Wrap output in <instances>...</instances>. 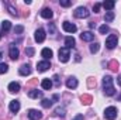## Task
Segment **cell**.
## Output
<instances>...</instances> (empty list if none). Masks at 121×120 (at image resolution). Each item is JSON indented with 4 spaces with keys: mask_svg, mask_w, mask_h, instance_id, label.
I'll use <instances>...</instances> for the list:
<instances>
[{
    "mask_svg": "<svg viewBox=\"0 0 121 120\" xmlns=\"http://www.w3.org/2000/svg\"><path fill=\"white\" fill-rule=\"evenodd\" d=\"M103 90H104V95L106 96H113L116 93V88H114V83H113V78L110 75H106L103 78Z\"/></svg>",
    "mask_w": 121,
    "mask_h": 120,
    "instance_id": "cell-1",
    "label": "cell"
},
{
    "mask_svg": "<svg viewBox=\"0 0 121 120\" xmlns=\"http://www.w3.org/2000/svg\"><path fill=\"white\" fill-rule=\"evenodd\" d=\"M117 115H118V110H117V107H114V106H110V107H107V109L104 110V117L107 120H114L117 117Z\"/></svg>",
    "mask_w": 121,
    "mask_h": 120,
    "instance_id": "cell-2",
    "label": "cell"
},
{
    "mask_svg": "<svg viewBox=\"0 0 121 120\" xmlns=\"http://www.w3.org/2000/svg\"><path fill=\"white\" fill-rule=\"evenodd\" d=\"M89 14H90V11H89L86 7H83V6L78 7V9L75 10V13H73V16H75L76 18H86V17H89Z\"/></svg>",
    "mask_w": 121,
    "mask_h": 120,
    "instance_id": "cell-3",
    "label": "cell"
},
{
    "mask_svg": "<svg viewBox=\"0 0 121 120\" xmlns=\"http://www.w3.org/2000/svg\"><path fill=\"white\" fill-rule=\"evenodd\" d=\"M58 58H59V61L62 62V64H66L68 61H69V58H70V52H69V50L66 48V47H62L59 50V52H58Z\"/></svg>",
    "mask_w": 121,
    "mask_h": 120,
    "instance_id": "cell-4",
    "label": "cell"
},
{
    "mask_svg": "<svg viewBox=\"0 0 121 120\" xmlns=\"http://www.w3.org/2000/svg\"><path fill=\"white\" fill-rule=\"evenodd\" d=\"M117 42H118V37L114 35V34H111V35H108L107 40H106V47H107L108 50H113V48L117 47Z\"/></svg>",
    "mask_w": 121,
    "mask_h": 120,
    "instance_id": "cell-5",
    "label": "cell"
},
{
    "mask_svg": "<svg viewBox=\"0 0 121 120\" xmlns=\"http://www.w3.org/2000/svg\"><path fill=\"white\" fill-rule=\"evenodd\" d=\"M9 55H10V58L13 61L18 60V55H20V51H18V48L16 47V44L13 42V44H10V52H9Z\"/></svg>",
    "mask_w": 121,
    "mask_h": 120,
    "instance_id": "cell-6",
    "label": "cell"
},
{
    "mask_svg": "<svg viewBox=\"0 0 121 120\" xmlns=\"http://www.w3.org/2000/svg\"><path fill=\"white\" fill-rule=\"evenodd\" d=\"M62 28L66 31V32H76V30H78V27L73 24V23H69V21H63V24H62Z\"/></svg>",
    "mask_w": 121,
    "mask_h": 120,
    "instance_id": "cell-7",
    "label": "cell"
},
{
    "mask_svg": "<svg viewBox=\"0 0 121 120\" xmlns=\"http://www.w3.org/2000/svg\"><path fill=\"white\" fill-rule=\"evenodd\" d=\"M27 115H28V119L30 120H39L42 117V113L39 110H35V109H30Z\"/></svg>",
    "mask_w": 121,
    "mask_h": 120,
    "instance_id": "cell-8",
    "label": "cell"
},
{
    "mask_svg": "<svg viewBox=\"0 0 121 120\" xmlns=\"http://www.w3.org/2000/svg\"><path fill=\"white\" fill-rule=\"evenodd\" d=\"M49 68H51L49 61H41V62L37 64V71H38V72H45V71L49 69Z\"/></svg>",
    "mask_w": 121,
    "mask_h": 120,
    "instance_id": "cell-9",
    "label": "cell"
},
{
    "mask_svg": "<svg viewBox=\"0 0 121 120\" xmlns=\"http://www.w3.org/2000/svg\"><path fill=\"white\" fill-rule=\"evenodd\" d=\"M34 38H35L37 42H44V40H45V31L42 30V28H38V30L35 31Z\"/></svg>",
    "mask_w": 121,
    "mask_h": 120,
    "instance_id": "cell-10",
    "label": "cell"
},
{
    "mask_svg": "<svg viewBox=\"0 0 121 120\" xmlns=\"http://www.w3.org/2000/svg\"><path fill=\"white\" fill-rule=\"evenodd\" d=\"M18 74H20V75H23V76L30 75V74H31V66L28 65V64L21 65V66H20V69H18Z\"/></svg>",
    "mask_w": 121,
    "mask_h": 120,
    "instance_id": "cell-11",
    "label": "cell"
},
{
    "mask_svg": "<svg viewBox=\"0 0 121 120\" xmlns=\"http://www.w3.org/2000/svg\"><path fill=\"white\" fill-rule=\"evenodd\" d=\"M80 38H82V41H86V42H90L94 40V34L90 32V31H85V32H82L80 34Z\"/></svg>",
    "mask_w": 121,
    "mask_h": 120,
    "instance_id": "cell-12",
    "label": "cell"
},
{
    "mask_svg": "<svg viewBox=\"0 0 121 120\" xmlns=\"http://www.w3.org/2000/svg\"><path fill=\"white\" fill-rule=\"evenodd\" d=\"M66 86H68V89H75V88H78V79H76L75 76L68 78V81H66Z\"/></svg>",
    "mask_w": 121,
    "mask_h": 120,
    "instance_id": "cell-13",
    "label": "cell"
},
{
    "mask_svg": "<svg viewBox=\"0 0 121 120\" xmlns=\"http://www.w3.org/2000/svg\"><path fill=\"white\" fill-rule=\"evenodd\" d=\"M41 86H42V89L49 90L52 88V81H51L49 78H44V79L41 81Z\"/></svg>",
    "mask_w": 121,
    "mask_h": 120,
    "instance_id": "cell-14",
    "label": "cell"
},
{
    "mask_svg": "<svg viewBox=\"0 0 121 120\" xmlns=\"http://www.w3.org/2000/svg\"><path fill=\"white\" fill-rule=\"evenodd\" d=\"M52 16H54V13H52V10H51V9H48V7L42 9V11H41V17H44V18L49 20V18H52Z\"/></svg>",
    "mask_w": 121,
    "mask_h": 120,
    "instance_id": "cell-15",
    "label": "cell"
},
{
    "mask_svg": "<svg viewBox=\"0 0 121 120\" xmlns=\"http://www.w3.org/2000/svg\"><path fill=\"white\" fill-rule=\"evenodd\" d=\"M20 110V102L18 100H11L10 102V112L11 113H17Z\"/></svg>",
    "mask_w": 121,
    "mask_h": 120,
    "instance_id": "cell-16",
    "label": "cell"
},
{
    "mask_svg": "<svg viewBox=\"0 0 121 120\" xmlns=\"http://www.w3.org/2000/svg\"><path fill=\"white\" fill-rule=\"evenodd\" d=\"M75 44H76V41H75V38H73V37H66V38H65V45H66V48H68V50L75 48Z\"/></svg>",
    "mask_w": 121,
    "mask_h": 120,
    "instance_id": "cell-17",
    "label": "cell"
},
{
    "mask_svg": "<svg viewBox=\"0 0 121 120\" xmlns=\"http://www.w3.org/2000/svg\"><path fill=\"white\" fill-rule=\"evenodd\" d=\"M41 55L45 58V61L47 60H51L52 58V55H54V52H52V50H49V48H44L42 51H41Z\"/></svg>",
    "mask_w": 121,
    "mask_h": 120,
    "instance_id": "cell-18",
    "label": "cell"
},
{
    "mask_svg": "<svg viewBox=\"0 0 121 120\" xmlns=\"http://www.w3.org/2000/svg\"><path fill=\"white\" fill-rule=\"evenodd\" d=\"M28 96H30L31 99H38V97H42V92L38 89H32L28 92Z\"/></svg>",
    "mask_w": 121,
    "mask_h": 120,
    "instance_id": "cell-19",
    "label": "cell"
},
{
    "mask_svg": "<svg viewBox=\"0 0 121 120\" xmlns=\"http://www.w3.org/2000/svg\"><path fill=\"white\" fill-rule=\"evenodd\" d=\"M9 90H10L11 93L20 92V83H18V82H11V83L9 85Z\"/></svg>",
    "mask_w": 121,
    "mask_h": 120,
    "instance_id": "cell-20",
    "label": "cell"
},
{
    "mask_svg": "<svg viewBox=\"0 0 121 120\" xmlns=\"http://www.w3.org/2000/svg\"><path fill=\"white\" fill-rule=\"evenodd\" d=\"M106 10H108V11H111L113 9H114V6H116V1H111V0H107V1H104L103 4H101Z\"/></svg>",
    "mask_w": 121,
    "mask_h": 120,
    "instance_id": "cell-21",
    "label": "cell"
},
{
    "mask_svg": "<svg viewBox=\"0 0 121 120\" xmlns=\"http://www.w3.org/2000/svg\"><path fill=\"white\" fill-rule=\"evenodd\" d=\"M80 100H82V103H83V105H90L91 102H93V97H91L90 95H82Z\"/></svg>",
    "mask_w": 121,
    "mask_h": 120,
    "instance_id": "cell-22",
    "label": "cell"
},
{
    "mask_svg": "<svg viewBox=\"0 0 121 120\" xmlns=\"http://www.w3.org/2000/svg\"><path fill=\"white\" fill-rule=\"evenodd\" d=\"M10 28H11V21H9V20H4V21L1 23V30H3V32H7Z\"/></svg>",
    "mask_w": 121,
    "mask_h": 120,
    "instance_id": "cell-23",
    "label": "cell"
},
{
    "mask_svg": "<svg viewBox=\"0 0 121 120\" xmlns=\"http://www.w3.org/2000/svg\"><path fill=\"white\" fill-rule=\"evenodd\" d=\"M114 17H116L114 11H107V13H106V16H104V20H106V23H110V21H113V20H114Z\"/></svg>",
    "mask_w": 121,
    "mask_h": 120,
    "instance_id": "cell-24",
    "label": "cell"
},
{
    "mask_svg": "<svg viewBox=\"0 0 121 120\" xmlns=\"http://www.w3.org/2000/svg\"><path fill=\"white\" fill-rule=\"evenodd\" d=\"M41 105H42V107H45V109H49V107L52 106V100H51V99H42Z\"/></svg>",
    "mask_w": 121,
    "mask_h": 120,
    "instance_id": "cell-25",
    "label": "cell"
},
{
    "mask_svg": "<svg viewBox=\"0 0 121 120\" xmlns=\"http://www.w3.org/2000/svg\"><path fill=\"white\" fill-rule=\"evenodd\" d=\"M99 50H100V44H99V42H93L90 45V52L91 54H96Z\"/></svg>",
    "mask_w": 121,
    "mask_h": 120,
    "instance_id": "cell-26",
    "label": "cell"
},
{
    "mask_svg": "<svg viewBox=\"0 0 121 120\" xmlns=\"http://www.w3.org/2000/svg\"><path fill=\"white\" fill-rule=\"evenodd\" d=\"M108 66H110V69H111V71H117V68H118V62H117L116 60L110 61V64H108Z\"/></svg>",
    "mask_w": 121,
    "mask_h": 120,
    "instance_id": "cell-27",
    "label": "cell"
},
{
    "mask_svg": "<svg viewBox=\"0 0 121 120\" xmlns=\"http://www.w3.org/2000/svg\"><path fill=\"white\" fill-rule=\"evenodd\" d=\"M54 115H56V116H60V117H63L65 116V109L63 107H56L55 109V113Z\"/></svg>",
    "mask_w": 121,
    "mask_h": 120,
    "instance_id": "cell-28",
    "label": "cell"
},
{
    "mask_svg": "<svg viewBox=\"0 0 121 120\" xmlns=\"http://www.w3.org/2000/svg\"><path fill=\"white\" fill-rule=\"evenodd\" d=\"M7 71H9V65H7V64L0 62V75H1V74H6Z\"/></svg>",
    "mask_w": 121,
    "mask_h": 120,
    "instance_id": "cell-29",
    "label": "cell"
},
{
    "mask_svg": "<svg viewBox=\"0 0 121 120\" xmlns=\"http://www.w3.org/2000/svg\"><path fill=\"white\" fill-rule=\"evenodd\" d=\"M108 31H110V28H108L107 24H103V26L99 28V32H100V34H106V32H108Z\"/></svg>",
    "mask_w": 121,
    "mask_h": 120,
    "instance_id": "cell-30",
    "label": "cell"
},
{
    "mask_svg": "<svg viewBox=\"0 0 121 120\" xmlns=\"http://www.w3.org/2000/svg\"><path fill=\"white\" fill-rule=\"evenodd\" d=\"M59 4L62 6V7H69V6L72 4V1H70V0H60Z\"/></svg>",
    "mask_w": 121,
    "mask_h": 120,
    "instance_id": "cell-31",
    "label": "cell"
},
{
    "mask_svg": "<svg viewBox=\"0 0 121 120\" xmlns=\"http://www.w3.org/2000/svg\"><path fill=\"white\" fill-rule=\"evenodd\" d=\"M48 30H49L51 34H56V31H55V24H54V23H49V24H48Z\"/></svg>",
    "mask_w": 121,
    "mask_h": 120,
    "instance_id": "cell-32",
    "label": "cell"
},
{
    "mask_svg": "<svg viewBox=\"0 0 121 120\" xmlns=\"http://www.w3.org/2000/svg\"><path fill=\"white\" fill-rule=\"evenodd\" d=\"M26 54H27L28 57H32V55L35 54V51H34V48H31V47H28V48H26Z\"/></svg>",
    "mask_w": 121,
    "mask_h": 120,
    "instance_id": "cell-33",
    "label": "cell"
},
{
    "mask_svg": "<svg viewBox=\"0 0 121 120\" xmlns=\"http://www.w3.org/2000/svg\"><path fill=\"white\" fill-rule=\"evenodd\" d=\"M23 31H24V27L23 26H16V28H14V32L16 34H21Z\"/></svg>",
    "mask_w": 121,
    "mask_h": 120,
    "instance_id": "cell-34",
    "label": "cell"
},
{
    "mask_svg": "<svg viewBox=\"0 0 121 120\" xmlns=\"http://www.w3.org/2000/svg\"><path fill=\"white\" fill-rule=\"evenodd\" d=\"M100 7H101L100 3H94V6H93V11H94V13H99V11H100Z\"/></svg>",
    "mask_w": 121,
    "mask_h": 120,
    "instance_id": "cell-35",
    "label": "cell"
},
{
    "mask_svg": "<svg viewBox=\"0 0 121 120\" xmlns=\"http://www.w3.org/2000/svg\"><path fill=\"white\" fill-rule=\"evenodd\" d=\"M7 7H9V11H10V14H13V16H17V11H16V9H14L13 6L7 4Z\"/></svg>",
    "mask_w": 121,
    "mask_h": 120,
    "instance_id": "cell-36",
    "label": "cell"
},
{
    "mask_svg": "<svg viewBox=\"0 0 121 120\" xmlns=\"http://www.w3.org/2000/svg\"><path fill=\"white\" fill-rule=\"evenodd\" d=\"M54 81H55L56 86H59V78H58V75H54Z\"/></svg>",
    "mask_w": 121,
    "mask_h": 120,
    "instance_id": "cell-37",
    "label": "cell"
},
{
    "mask_svg": "<svg viewBox=\"0 0 121 120\" xmlns=\"http://www.w3.org/2000/svg\"><path fill=\"white\" fill-rule=\"evenodd\" d=\"M89 86H90V88H91V86H96V81L93 82V79L90 78V79H89Z\"/></svg>",
    "mask_w": 121,
    "mask_h": 120,
    "instance_id": "cell-38",
    "label": "cell"
},
{
    "mask_svg": "<svg viewBox=\"0 0 121 120\" xmlns=\"http://www.w3.org/2000/svg\"><path fill=\"white\" fill-rule=\"evenodd\" d=\"M73 120H83V116H82V115H79L78 117H75Z\"/></svg>",
    "mask_w": 121,
    "mask_h": 120,
    "instance_id": "cell-39",
    "label": "cell"
},
{
    "mask_svg": "<svg viewBox=\"0 0 121 120\" xmlns=\"http://www.w3.org/2000/svg\"><path fill=\"white\" fill-rule=\"evenodd\" d=\"M117 83L121 86V75H118V78H117Z\"/></svg>",
    "mask_w": 121,
    "mask_h": 120,
    "instance_id": "cell-40",
    "label": "cell"
},
{
    "mask_svg": "<svg viewBox=\"0 0 121 120\" xmlns=\"http://www.w3.org/2000/svg\"><path fill=\"white\" fill-rule=\"evenodd\" d=\"M58 99H59V96H58V95H54V96H52V100H58Z\"/></svg>",
    "mask_w": 121,
    "mask_h": 120,
    "instance_id": "cell-41",
    "label": "cell"
},
{
    "mask_svg": "<svg viewBox=\"0 0 121 120\" xmlns=\"http://www.w3.org/2000/svg\"><path fill=\"white\" fill-rule=\"evenodd\" d=\"M89 27H90V28H94V27H96V23H90Z\"/></svg>",
    "mask_w": 121,
    "mask_h": 120,
    "instance_id": "cell-42",
    "label": "cell"
},
{
    "mask_svg": "<svg viewBox=\"0 0 121 120\" xmlns=\"http://www.w3.org/2000/svg\"><path fill=\"white\" fill-rule=\"evenodd\" d=\"M1 57H3V55H1V52H0V61H1Z\"/></svg>",
    "mask_w": 121,
    "mask_h": 120,
    "instance_id": "cell-43",
    "label": "cell"
},
{
    "mask_svg": "<svg viewBox=\"0 0 121 120\" xmlns=\"http://www.w3.org/2000/svg\"><path fill=\"white\" fill-rule=\"evenodd\" d=\"M0 40H1V31H0Z\"/></svg>",
    "mask_w": 121,
    "mask_h": 120,
    "instance_id": "cell-44",
    "label": "cell"
}]
</instances>
